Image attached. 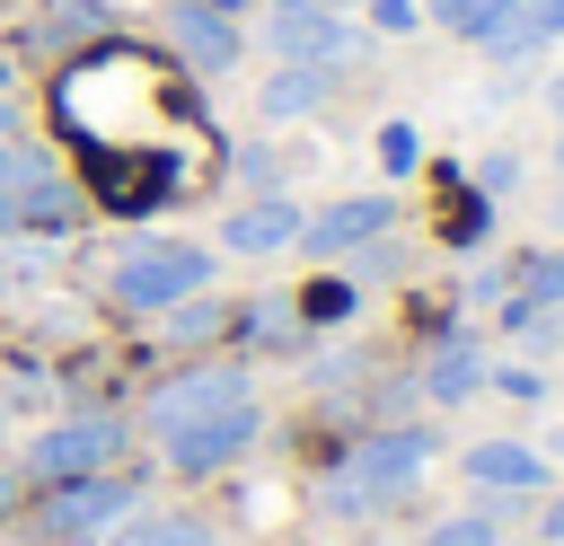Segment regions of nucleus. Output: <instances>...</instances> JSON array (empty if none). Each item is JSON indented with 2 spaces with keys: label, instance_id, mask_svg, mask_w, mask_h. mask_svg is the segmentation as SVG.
<instances>
[{
  "label": "nucleus",
  "instance_id": "20e7f679",
  "mask_svg": "<svg viewBox=\"0 0 564 546\" xmlns=\"http://www.w3.org/2000/svg\"><path fill=\"white\" fill-rule=\"evenodd\" d=\"M123 449H132V414H70V423H44L9 467L26 476V484H62V476H97V467H123Z\"/></svg>",
  "mask_w": 564,
  "mask_h": 546
},
{
  "label": "nucleus",
  "instance_id": "4be33fe9",
  "mask_svg": "<svg viewBox=\"0 0 564 546\" xmlns=\"http://www.w3.org/2000/svg\"><path fill=\"white\" fill-rule=\"evenodd\" d=\"M423 18H432V26H449V35H467V44L485 35V0H423Z\"/></svg>",
  "mask_w": 564,
  "mask_h": 546
},
{
  "label": "nucleus",
  "instance_id": "a878e982",
  "mask_svg": "<svg viewBox=\"0 0 564 546\" xmlns=\"http://www.w3.org/2000/svg\"><path fill=\"white\" fill-rule=\"evenodd\" d=\"M476 185H485V194H511V185H520V159H502V150H494V159L476 167Z\"/></svg>",
  "mask_w": 564,
  "mask_h": 546
},
{
  "label": "nucleus",
  "instance_id": "6ab92c4d",
  "mask_svg": "<svg viewBox=\"0 0 564 546\" xmlns=\"http://www.w3.org/2000/svg\"><path fill=\"white\" fill-rule=\"evenodd\" d=\"M423 546H502V528H494V511H449L423 528Z\"/></svg>",
  "mask_w": 564,
  "mask_h": 546
},
{
  "label": "nucleus",
  "instance_id": "dca6fc26",
  "mask_svg": "<svg viewBox=\"0 0 564 546\" xmlns=\"http://www.w3.org/2000/svg\"><path fill=\"white\" fill-rule=\"evenodd\" d=\"M97 26H106V0H53L18 44H26V53H62V44H88Z\"/></svg>",
  "mask_w": 564,
  "mask_h": 546
},
{
  "label": "nucleus",
  "instance_id": "ddd939ff",
  "mask_svg": "<svg viewBox=\"0 0 564 546\" xmlns=\"http://www.w3.org/2000/svg\"><path fill=\"white\" fill-rule=\"evenodd\" d=\"M458 467H467L476 493H538V484H546V458H538L529 440H476Z\"/></svg>",
  "mask_w": 564,
  "mask_h": 546
},
{
  "label": "nucleus",
  "instance_id": "0eeeda50",
  "mask_svg": "<svg viewBox=\"0 0 564 546\" xmlns=\"http://www.w3.org/2000/svg\"><path fill=\"white\" fill-rule=\"evenodd\" d=\"M167 53L185 62V70H203V79H220V70H238L247 62V26L229 18V9H212V0H167Z\"/></svg>",
  "mask_w": 564,
  "mask_h": 546
},
{
  "label": "nucleus",
  "instance_id": "f3484780",
  "mask_svg": "<svg viewBox=\"0 0 564 546\" xmlns=\"http://www.w3.org/2000/svg\"><path fill=\"white\" fill-rule=\"evenodd\" d=\"M159 326H167V343H212V335H229V299H176V308H159Z\"/></svg>",
  "mask_w": 564,
  "mask_h": 546
},
{
  "label": "nucleus",
  "instance_id": "a211bd4d",
  "mask_svg": "<svg viewBox=\"0 0 564 546\" xmlns=\"http://www.w3.org/2000/svg\"><path fill=\"white\" fill-rule=\"evenodd\" d=\"M511 299H529V308H564V247H538V255H520L511 264Z\"/></svg>",
  "mask_w": 564,
  "mask_h": 546
},
{
  "label": "nucleus",
  "instance_id": "9b49d317",
  "mask_svg": "<svg viewBox=\"0 0 564 546\" xmlns=\"http://www.w3.org/2000/svg\"><path fill=\"white\" fill-rule=\"evenodd\" d=\"M300 220H308V211H300L291 194H247V203L220 220V247H229V255H282V247H300Z\"/></svg>",
  "mask_w": 564,
  "mask_h": 546
},
{
  "label": "nucleus",
  "instance_id": "5701e85b",
  "mask_svg": "<svg viewBox=\"0 0 564 546\" xmlns=\"http://www.w3.org/2000/svg\"><path fill=\"white\" fill-rule=\"evenodd\" d=\"M238 176H247L256 194H282V159H273L264 141H247V150H238Z\"/></svg>",
  "mask_w": 564,
  "mask_h": 546
},
{
  "label": "nucleus",
  "instance_id": "1a4fd4ad",
  "mask_svg": "<svg viewBox=\"0 0 564 546\" xmlns=\"http://www.w3.org/2000/svg\"><path fill=\"white\" fill-rule=\"evenodd\" d=\"M397 229V203L388 194H344V203H317L308 220H300V247L308 255H352V247H370V238H388Z\"/></svg>",
  "mask_w": 564,
  "mask_h": 546
},
{
  "label": "nucleus",
  "instance_id": "7ed1b4c3",
  "mask_svg": "<svg viewBox=\"0 0 564 546\" xmlns=\"http://www.w3.org/2000/svg\"><path fill=\"white\" fill-rule=\"evenodd\" d=\"M97 291H106V308H123V317H159V308L212 291V247H194V238H132L123 255H106Z\"/></svg>",
  "mask_w": 564,
  "mask_h": 546
},
{
  "label": "nucleus",
  "instance_id": "7c9ffc66",
  "mask_svg": "<svg viewBox=\"0 0 564 546\" xmlns=\"http://www.w3.org/2000/svg\"><path fill=\"white\" fill-rule=\"evenodd\" d=\"M546 106H555V132H564V79H555V88H546Z\"/></svg>",
  "mask_w": 564,
  "mask_h": 546
},
{
  "label": "nucleus",
  "instance_id": "423d86ee",
  "mask_svg": "<svg viewBox=\"0 0 564 546\" xmlns=\"http://www.w3.org/2000/svg\"><path fill=\"white\" fill-rule=\"evenodd\" d=\"M256 432H264V405L247 396V405H229V414H203V423L167 432V440H159V467H167V476H185V484H203V476L238 467V458L256 449Z\"/></svg>",
  "mask_w": 564,
  "mask_h": 546
},
{
  "label": "nucleus",
  "instance_id": "2f4dec72",
  "mask_svg": "<svg viewBox=\"0 0 564 546\" xmlns=\"http://www.w3.org/2000/svg\"><path fill=\"white\" fill-rule=\"evenodd\" d=\"M212 9H229V18H238V9H256V0H212Z\"/></svg>",
  "mask_w": 564,
  "mask_h": 546
},
{
  "label": "nucleus",
  "instance_id": "c85d7f7f",
  "mask_svg": "<svg viewBox=\"0 0 564 546\" xmlns=\"http://www.w3.org/2000/svg\"><path fill=\"white\" fill-rule=\"evenodd\" d=\"M9 141H26V123H18V106L0 97V150H9Z\"/></svg>",
  "mask_w": 564,
  "mask_h": 546
},
{
  "label": "nucleus",
  "instance_id": "412c9836",
  "mask_svg": "<svg viewBox=\"0 0 564 546\" xmlns=\"http://www.w3.org/2000/svg\"><path fill=\"white\" fill-rule=\"evenodd\" d=\"M414 159H423L414 123H379V167H388V176H414Z\"/></svg>",
  "mask_w": 564,
  "mask_h": 546
},
{
  "label": "nucleus",
  "instance_id": "f257e3e1",
  "mask_svg": "<svg viewBox=\"0 0 564 546\" xmlns=\"http://www.w3.org/2000/svg\"><path fill=\"white\" fill-rule=\"evenodd\" d=\"M432 432L423 423H379V432H361L326 476H317V520H370V511H388L397 493H414V476L432 467Z\"/></svg>",
  "mask_w": 564,
  "mask_h": 546
},
{
  "label": "nucleus",
  "instance_id": "c756f323",
  "mask_svg": "<svg viewBox=\"0 0 564 546\" xmlns=\"http://www.w3.org/2000/svg\"><path fill=\"white\" fill-rule=\"evenodd\" d=\"M273 9H352V0H273Z\"/></svg>",
  "mask_w": 564,
  "mask_h": 546
},
{
  "label": "nucleus",
  "instance_id": "b1692460",
  "mask_svg": "<svg viewBox=\"0 0 564 546\" xmlns=\"http://www.w3.org/2000/svg\"><path fill=\"white\" fill-rule=\"evenodd\" d=\"M485 379H494V387H502L511 405H538V396H546V379H538L529 361H502V370H485Z\"/></svg>",
  "mask_w": 564,
  "mask_h": 546
},
{
  "label": "nucleus",
  "instance_id": "6e6552de",
  "mask_svg": "<svg viewBox=\"0 0 564 546\" xmlns=\"http://www.w3.org/2000/svg\"><path fill=\"white\" fill-rule=\"evenodd\" d=\"M273 53L282 62H308V70H344V62H361V26L344 18V9H273Z\"/></svg>",
  "mask_w": 564,
  "mask_h": 546
},
{
  "label": "nucleus",
  "instance_id": "bb28decb",
  "mask_svg": "<svg viewBox=\"0 0 564 546\" xmlns=\"http://www.w3.org/2000/svg\"><path fill=\"white\" fill-rule=\"evenodd\" d=\"M18 511H26V476H18V467H0V528H9Z\"/></svg>",
  "mask_w": 564,
  "mask_h": 546
},
{
  "label": "nucleus",
  "instance_id": "cd10ccee",
  "mask_svg": "<svg viewBox=\"0 0 564 546\" xmlns=\"http://www.w3.org/2000/svg\"><path fill=\"white\" fill-rule=\"evenodd\" d=\"M538 546H564V493L546 502V520H538Z\"/></svg>",
  "mask_w": 564,
  "mask_h": 546
},
{
  "label": "nucleus",
  "instance_id": "393cba45",
  "mask_svg": "<svg viewBox=\"0 0 564 546\" xmlns=\"http://www.w3.org/2000/svg\"><path fill=\"white\" fill-rule=\"evenodd\" d=\"M361 9H370V26H379V35H414V26H423V9H414V0H361Z\"/></svg>",
  "mask_w": 564,
  "mask_h": 546
},
{
  "label": "nucleus",
  "instance_id": "39448f33",
  "mask_svg": "<svg viewBox=\"0 0 564 546\" xmlns=\"http://www.w3.org/2000/svg\"><path fill=\"white\" fill-rule=\"evenodd\" d=\"M247 396H256V379H247L238 361H194V370H176V379H159V387L141 396L132 432L167 440V432H185V423H203V414H229V405H247Z\"/></svg>",
  "mask_w": 564,
  "mask_h": 546
},
{
  "label": "nucleus",
  "instance_id": "9d476101",
  "mask_svg": "<svg viewBox=\"0 0 564 546\" xmlns=\"http://www.w3.org/2000/svg\"><path fill=\"white\" fill-rule=\"evenodd\" d=\"M564 35V0H485V53L494 62H529L538 44H555Z\"/></svg>",
  "mask_w": 564,
  "mask_h": 546
},
{
  "label": "nucleus",
  "instance_id": "2eb2a0df",
  "mask_svg": "<svg viewBox=\"0 0 564 546\" xmlns=\"http://www.w3.org/2000/svg\"><path fill=\"white\" fill-rule=\"evenodd\" d=\"M97 546H220L203 511H132L123 528H106Z\"/></svg>",
  "mask_w": 564,
  "mask_h": 546
},
{
  "label": "nucleus",
  "instance_id": "f8f14e48",
  "mask_svg": "<svg viewBox=\"0 0 564 546\" xmlns=\"http://www.w3.org/2000/svg\"><path fill=\"white\" fill-rule=\"evenodd\" d=\"M485 370H494V361H485V343H476L467 326H441V335H432V352H423V379H414V387H423L432 405H467V396L485 387Z\"/></svg>",
  "mask_w": 564,
  "mask_h": 546
},
{
  "label": "nucleus",
  "instance_id": "aec40b11",
  "mask_svg": "<svg viewBox=\"0 0 564 546\" xmlns=\"http://www.w3.org/2000/svg\"><path fill=\"white\" fill-rule=\"evenodd\" d=\"M291 308H300V326H344L352 317V282H308Z\"/></svg>",
  "mask_w": 564,
  "mask_h": 546
},
{
  "label": "nucleus",
  "instance_id": "473e14b6",
  "mask_svg": "<svg viewBox=\"0 0 564 546\" xmlns=\"http://www.w3.org/2000/svg\"><path fill=\"white\" fill-rule=\"evenodd\" d=\"M0 449H9V405H0Z\"/></svg>",
  "mask_w": 564,
  "mask_h": 546
},
{
  "label": "nucleus",
  "instance_id": "f03ea898",
  "mask_svg": "<svg viewBox=\"0 0 564 546\" xmlns=\"http://www.w3.org/2000/svg\"><path fill=\"white\" fill-rule=\"evenodd\" d=\"M141 467H97V476H62V484H26V520L35 546H97L106 528H123L141 511Z\"/></svg>",
  "mask_w": 564,
  "mask_h": 546
},
{
  "label": "nucleus",
  "instance_id": "f704fd0d",
  "mask_svg": "<svg viewBox=\"0 0 564 546\" xmlns=\"http://www.w3.org/2000/svg\"><path fill=\"white\" fill-rule=\"evenodd\" d=\"M555 449H564V440H555Z\"/></svg>",
  "mask_w": 564,
  "mask_h": 546
},
{
  "label": "nucleus",
  "instance_id": "4468645a",
  "mask_svg": "<svg viewBox=\"0 0 564 546\" xmlns=\"http://www.w3.org/2000/svg\"><path fill=\"white\" fill-rule=\"evenodd\" d=\"M326 88H335V70L273 62V79L256 88V114H264V123H300V114H317V106H326Z\"/></svg>",
  "mask_w": 564,
  "mask_h": 546
},
{
  "label": "nucleus",
  "instance_id": "72a5a7b5",
  "mask_svg": "<svg viewBox=\"0 0 564 546\" xmlns=\"http://www.w3.org/2000/svg\"><path fill=\"white\" fill-rule=\"evenodd\" d=\"M0 299H9V282H0Z\"/></svg>",
  "mask_w": 564,
  "mask_h": 546
}]
</instances>
